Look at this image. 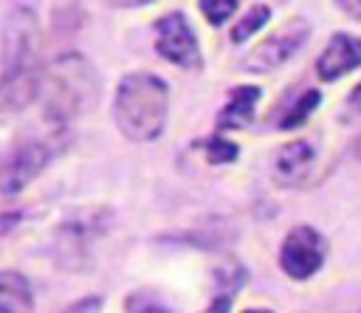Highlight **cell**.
Returning a JSON list of instances; mask_svg holds the SVG:
<instances>
[{
  "instance_id": "277c9868",
  "label": "cell",
  "mask_w": 361,
  "mask_h": 313,
  "mask_svg": "<svg viewBox=\"0 0 361 313\" xmlns=\"http://www.w3.org/2000/svg\"><path fill=\"white\" fill-rule=\"evenodd\" d=\"M155 54L164 62L186 70H197L203 65L197 34L183 11H166L164 17L155 20Z\"/></svg>"
},
{
  "instance_id": "44dd1931",
  "label": "cell",
  "mask_w": 361,
  "mask_h": 313,
  "mask_svg": "<svg viewBox=\"0 0 361 313\" xmlns=\"http://www.w3.org/2000/svg\"><path fill=\"white\" fill-rule=\"evenodd\" d=\"M102 6H110V8H144L155 0H99Z\"/></svg>"
},
{
  "instance_id": "603a6c76",
  "label": "cell",
  "mask_w": 361,
  "mask_h": 313,
  "mask_svg": "<svg viewBox=\"0 0 361 313\" xmlns=\"http://www.w3.org/2000/svg\"><path fill=\"white\" fill-rule=\"evenodd\" d=\"M243 313H271V310H265V307H248V310H243Z\"/></svg>"
},
{
  "instance_id": "9c48e42d",
  "label": "cell",
  "mask_w": 361,
  "mask_h": 313,
  "mask_svg": "<svg viewBox=\"0 0 361 313\" xmlns=\"http://www.w3.org/2000/svg\"><path fill=\"white\" fill-rule=\"evenodd\" d=\"M355 68H361V37L336 31L316 56V76L322 82H336Z\"/></svg>"
},
{
  "instance_id": "d6986e66",
  "label": "cell",
  "mask_w": 361,
  "mask_h": 313,
  "mask_svg": "<svg viewBox=\"0 0 361 313\" xmlns=\"http://www.w3.org/2000/svg\"><path fill=\"white\" fill-rule=\"evenodd\" d=\"M333 3H336V8L341 14H347L350 20L361 23V0H333Z\"/></svg>"
},
{
  "instance_id": "ffe728a7",
  "label": "cell",
  "mask_w": 361,
  "mask_h": 313,
  "mask_svg": "<svg viewBox=\"0 0 361 313\" xmlns=\"http://www.w3.org/2000/svg\"><path fill=\"white\" fill-rule=\"evenodd\" d=\"M99 307H102L99 296H90V299H82V302H76V305L65 307L62 313H99Z\"/></svg>"
},
{
  "instance_id": "6da1fadb",
  "label": "cell",
  "mask_w": 361,
  "mask_h": 313,
  "mask_svg": "<svg viewBox=\"0 0 361 313\" xmlns=\"http://www.w3.org/2000/svg\"><path fill=\"white\" fill-rule=\"evenodd\" d=\"M169 116V87L158 73L130 70L118 79L113 96V121L127 141L147 144L158 138Z\"/></svg>"
},
{
  "instance_id": "9a60e30c",
  "label": "cell",
  "mask_w": 361,
  "mask_h": 313,
  "mask_svg": "<svg viewBox=\"0 0 361 313\" xmlns=\"http://www.w3.org/2000/svg\"><path fill=\"white\" fill-rule=\"evenodd\" d=\"M200 149H203L209 164H231L240 155V147L234 141H228L226 135H220V133H214L212 138L200 141Z\"/></svg>"
},
{
  "instance_id": "4fadbf2b",
  "label": "cell",
  "mask_w": 361,
  "mask_h": 313,
  "mask_svg": "<svg viewBox=\"0 0 361 313\" xmlns=\"http://www.w3.org/2000/svg\"><path fill=\"white\" fill-rule=\"evenodd\" d=\"M268 20H271V8H268L265 3L251 6V8H248V11L234 23V28H231V34H228V37H231V42H234V45H243V42H245V39H251V37H254V34H257Z\"/></svg>"
},
{
  "instance_id": "30bf717a",
  "label": "cell",
  "mask_w": 361,
  "mask_h": 313,
  "mask_svg": "<svg viewBox=\"0 0 361 313\" xmlns=\"http://www.w3.org/2000/svg\"><path fill=\"white\" fill-rule=\"evenodd\" d=\"M313 161H316V152L305 138L288 141L274 158V180L279 186H299L307 178Z\"/></svg>"
},
{
  "instance_id": "ac0fdd59",
  "label": "cell",
  "mask_w": 361,
  "mask_h": 313,
  "mask_svg": "<svg viewBox=\"0 0 361 313\" xmlns=\"http://www.w3.org/2000/svg\"><path fill=\"white\" fill-rule=\"evenodd\" d=\"M361 113V82L353 87V93L347 96V102H344V113H341V121H350V118H355Z\"/></svg>"
},
{
  "instance_id": "8fae6325",
  "label": "cell",
  "mask_w": 361,
  "mask_h": 313,
  "mask_svg": "<svg viewBox=\"0 0 361 313\" xmlns=\"http://www.w3.org/2000/svg\"><path fill=\"white\" fill-rule=\"evenodd\" d=\"M259 99H262V90L257 85H237V87H231L226 104L217 113V130H243V127H248Z\"/></svg>"
},
{
  "instance_id": "8992f818",
  "label": "cell",
  "mask_w": 361,
  "mask_h": 313,
  "mask_svg": "<svg viewBox=\"0 0 361 313\" xmlns=\"http://www.w3.org/2000/svg\"><path fill=\"white\" fill-rule=\"evenodd\" d=\"M324 257H327V243L324 237L313 228V226H293L285 240H282V248H279V268L302 282V279H310L322 265H324Z\"/></svg>"
},
{
  "instance_id": "5bb4252c",
  "label": "cell",
  "mask_w": 361,
  "mask_h": 313,
  "mask_svg": "<svg viewBox=\"0 0 361 313\" xmlns=\"http://www.w3.org/2000/svg\"><path fill=\"white\" fill-rule=\"evenodd\" d=\"M319 102H322V93L316 90V87H310V90H305L299 99H296V104L285 113V118L279 121V127L282 130H290V127H299V124H305L310 116H313V110L319 107Z\"/></svg>"
},
{
  "instance_id": "e0dca14e",
  "label": "cell",
  "mask_w": 361,
  "mask_h": 313,
  "mask_svg": "<svg viewBox=\"0 0 361 313\" xmlns=\"http://www.w3.org/2000/svg\"><path fill=\"white\" fill-rule=\"evenodd\" d=\"M237 6H240V0H197L200 14H203L206 23L214 25V28H220L228 17H234Z\"/></svg>"
},
{
  "instance_id": "2e32d148",
  "label": "cell",
  "mask_w": 361,
  "mask_h": 313,
  "mask_svg": "<svg viewBox=\"0 0 361 313\" xmlns=\"http://www.w3.org/2000/svg\"><path fill=\"white\" fill-rule=\"evenodd\" d=\"M124 313H172L169 305L164 299H158L152 290L141 288V290H133L127 299H124Z\"/></svg>"
},
{
  "instance_id": "5b68a950",
  "label": "cell",
  "mask_w": 361,
  "mask_h": 313,
  "mask_svg": "<svg viewBox=\"0 0 361 313\" xmlns=\"http://www.w3.org/2000/svg\"><path fill=\"white\" fill-rule=\"evenodd\" d=\"M310 34V23L302 17L288 20L282 28H276L274 34H268L265 39H259L243 59V68L251 73H271L276 68H282L307 39Z\"/></svg>"
},
{
  "instance_id": "3957f363",
  "label": "cell",
  "mask_w": 361,
  "mask_h": 313,
  "mask_svg": "<svg viewBox=\"0 0 361 313\" xmlns=\"http://www.w3.org/2000/svg\"><path fill=\"white\" fill-rule=\"evenodd\" d=\"M113 211L104 206H85V209H73L62 217V223L56 226L54 234V254L56 262L62 268H76L87 262V251L96 240L104 237L107 226H110Z\"/></svg>"
},
{
  "instance_id": "52a82bcc",
  "label": "cell",
  "mask_w": 361,
  "mask_h": 313,
  "mask_svg": "<svg viewBox=\"0 0 361 313\" xmlns=\"http://www.w3.org/2000/svg\"><path fill=\"white\" fill-rule=\"evenodd\" d=\"M45 62L37 65H6L0 73V110L20 113L42 96Z\"/></svg>"
},
{
  "instance_id": "7402d4cb",
  "label": "cell",
  "mask_w": 361,
  "mask_h": 313,
  "mask_svg": "<svg viewBox=\"0 0 361 313\" xmlns=\"http://www.w3.org/2000/svg\"><path fill=\"white\" fill-rule=\"evenodd\" d=\"M228 307H231V293H223V296H217V299L209 305V310H203V313H228Z\"/></svg>"
},
{
  "instance_id": "ba28073f",
  "label": "cell",
  "mask_w": 361,
  "mask_h": 313,
  "mask_svg": "<svg viewBox=\"0 0 361 313\" xmlns=\"http://www.w3.org/2000/svg\"><path fill=\"white\" fill-rule=\"evenodd\" d=\"M51 161V149L39 141H25L20 144L0 166V192L6 197L20 195Z\"/></svg>"
},
{
  "instance_id": "7a4b0ae2",
  "label": "cell",
  "mask_w": 361,
  "mask_h": 313,
  "mask_svg": "<svg viewBox=\"0 0 361 313\" xmlns=\"http://www.w3.org/2000/svg\"><path fill=\"white\" fill-rule=\"evenodd\" d=\"M42 104L45 116L54 124H68L79 113H85L99 99V76L96 68L76 51L59 54L45 65L42 79Z\"/></svg>"
},
{
  "instance_id": "7c38bea8",
  "label": "cell",
  "mask_w": 361,
  "mask_h": 313,
  "mask_svg": "<svg viewBox=\"0 0 361 313\" xmlns=\"http://www.w3.org/2000/svg\"><path fill=\"white\" fill-rule=\"evenodd\" d=\"M0 313H34L31 285L17 271H0Z\"/></svg>"
}]
</instances>
